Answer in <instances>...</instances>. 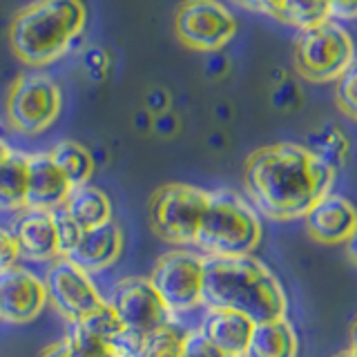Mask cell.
<instances>
[{"instance_id":"1","label":"cell","mask_w":357,"mask_h":357,"mask_svg":"<svg viewBox=\"0 0 357 357\" xmlns=\"http://www.w3.org/2000/svg\"><path fill=\"white\" fill-rule=\"evenodd\" d=\"M337 172L315 159L306 145L275 143L255 150L243 167V188L252 208L273 221L304 219L333 192Z\"/></svg>"},{"instance_id":"2","label":"cell","mask_w":357,"mask_h":357,"mask_svg":"<svg viewBox=\"0 0 357 357\" xmlns=\"http://www.w3.org/2000/svg\"><path fill=\"white\" fill-rule=\"evenodd\" d=\"M204 308L241 312L255 324L284 319L288 297L277 275L255 257H206Z\"/></svg>"},{"instance_id":"3","label":"cell","mask_w":357,"mask_h":357,"mask_svg":"<svg viewBox=\"0 0 357 357\" xmlns=\"http://www.w3.org/2000/svg\"><path fill=\"white\" fill-rule=\"evenodd\" d=\"M85 18L81 0H33L11 22V47L22 63L47 65L72 52L74 38L83 33Z\"/></svg>"},{"instance_id":"4","label":"cell","mask_w":357,"mask_h":357,"mask_svg":"<svg viewBox=\"0 0 357 357\" xmlns=\"http://www.w3.org/2000/svg\"><path fill=\"white\" fill-rule=\"evenodd\" d=\"M261 243L259 212L234 190H210L195 248L206 257H250Z\"/></svg>"},{"instance_id":"5","label":"cell","mask_w":357,"mask_h":357,"mask_svg":"<svg viewBox=\"0 0 357 357\" xmlns=\"http://www.w3.org/2000/svg\"><path fill=\"white\" fill-rule=\"evenodd\" d=\"M208 201L210 190L188 183H167L150 199V226L163 241H170L178 248L195 245Z\"/></svg>"},{"instance_id":"6","label":"cell","mask_w":357,"mask_h":357,"mask_svg":"<svg viewBox=\"0 0 357 357\" xmlns=\"http://www.w3.org/2000/svg\"><path fill=\"white\" fill-rule=\"evenodd\" d=\"M355 61V45L342 25L326 20L321 25L301 29L297 38V72L315 83H328L349 70Z\"/></svg>"},{"instance_id":"7","label":"cell","mask_w":357,"mask_h":357,"mask_svg":"<svg viewBox=\"0 0 357 357\" xmlns=\"http://www.w3.org/2000/svg\"><path fill=\"white\" fill-rule=\"evenodd\" d=\"M204 275L206 255L190 248H174L156 259L148 277L165 306L178 317L204 308Z\"/></svg>"},{"instance_id":"8","label":"cell","mask_w":357,"mask_h":357,"mask_svg":"<svg viewBox=\"0 0 357 357\" xmlns=\"http://www.w3.org/2000/svg\"><path fill=\"white\" fill-rule=\"evenodd\" d=\"M63 107L61 89L50 76L27 74L9 87L5 114L9 126L20 134H40L54 126Z\"/></svg>"},{"instance_id":"9","label":"cell","mask_w":357,"mask_h":357,"mask_svg":"<svg viewBox=\"0 0 357 357\" xmlns=\"http://www.w3.org/2000/svg\"><path fill=\"white\" fill-rule=\"evenodd\" d=\"M109 306L119 315L123 328L134 337H145L172 321H178L156 293L150 277H126L114 284L107 297Z\"/></svg>"},{"instance_id":"10","label":"cell","mask_w":357,"mask_h":357,"mask_svg":"<svg viewBox=\"0 0 357 357\" xmlns=\"http://www.w3.org/2000/svg\"><path fill=\"white\" fill-rule=\"evenodd\" d=\"M45 286L50 304L61 312L67 324L81 321L107 304V297L100 293L94 277L65 257L50 264L45 273Z\"/></svg>"},{"instance_id":"11","label":"cell","mask_w":357,"mask_h":357,"mask_svg":"<svg viewBox=\"0 0 357 357\" xmlns=\"http://www.w3.org/2000/svg\"><path fill=\"white\" fill-rule=\"evenodd\" d=\"M176 36L197 52H219L237 31V20L219 0H185L174 18Z\"/></svg>"},{"instance_id":"12","label":"cell","mask_w":357,"mask_h":357,"mask_svg":"<svg viewBox=\"0 0 357 357\" xmlns=\"http://www.w3.org/2000/svg\"><path fill=\"white\" fill-rule=\"evenodd\" d=\"M50 304L45 277L25 266L0 273V321L11 326L31 324Z\"/></svg>"},{"instance_id":"13","label":"cell","mask_w":357,"mask_h":357,"mask_svg":"<svg viewBox=\"0 0 357 357\" xmlns=\"http://www.w3.org/2000/svg\"><path fill=\"white\" fill-rule=\"evenodd\" d=\"M9 230L18 243L20 259L52 264L63 257L59 245V230H56V212L22 208L16 212Z\"/></svg>"},{"instance_id":"14","label":"cell","mask_w":357,"mask_h":357,"mask_svg":"<svg viewBox=\"0 0 357 357\" xmlns=\"http://www.w3.org/2000/svg\"><path fill=\"white\" fill-rule=\"evenodd\" d=\"M123 245H126V234H123L119 223L112 219L103 226L87 228L78 245L65 259L74 261L78 268H83L85 273L94 277L98 273H105L107 268L119 261V257L123 255Z\"/></svg>"},{"instance_id":"15","label":"cell","mask_w":357,"mask_h":357,"mask_svg":"<svg viewBox=\"0 0 357 357\" xmlns=\"http://www.w3.org/2000/svg\"><path fill=\"white\" fill-rule=\"evenodd\" d=\"M197 331L228 357H245L255 331V321L241 312L226 308H204Z\"/></svg>"},{"instance_id":"16","label":"cell","mask_w":357,"mask_h":357,"mask_svg":"<svg viewBox=\"0 0 357 357\" xmlns=\"http://www.w3.org/2000/svg\"><path fill=\"white\" fill-rule=\"evenodd\" d=\"M306 230L310 237L321 243H342L349 241L353 230L357 228V210L346 197L326 195L308 210L304 217Z\"/></svg>"},{"instance_id":"17","label":"cell","mask_w":357,"mask_h":357,"mask_svg":"<svg viewBox=\"0 0 357 357\" xmlns=\"http://www.w3.org/2000/svg\"><path fill=\"white\" fill-rule=\"evenodd\" d=\"M70 181L54 163L50 152L29 154V185H27V208L59 212L72 192Z\"/></svg>"},{"instance_id":"18","label":"cell","mask_w":357,"mask_h":357,"mask_svg":"<svg viewBox=\"0 0 357 357\" xmlns=\"http://www.w3.org/2000/svg\"><path fill=\"white\" fill-rule=\"evenodd\" d=\"M297 355H299V340L295 328L290 326V321L286 317L255 324L245 357H297Z\"/></svg>"},{"instance_id":"19","label":"cell","mask_w":357,"mask_h":357,"mask_svg":"<svg viewBox=\"0 0 357 357\" xmlns=\"http://www.w3.org/2000/svg\"><path fill=\"white\" fill-rule=\"evenodd\" d=\"M29 185V154L9 150L0 161V210L27 208Z\"/></svg>"},{"instance_id":"20","label":"cell","mask_w":357,"mask_h":357,"mask_svg":"<svg viewBox=\"0 0 357 357\" xmlns=\"http://www.w3.org/2000/svg\"><path fill=\"white\" fill-rule=\"evenodd\" d=\"M63 210L81 223L85 230L112 221V201L103 190L96 188L94 183L74 188L70 197H67Z\"/></svg>"},{"instance_id":"21","label":"cell","mask_w":357,"mask_h":357,"mask_svg":"<svg viewBox=\"0 0 357 357\" xmlns=\"http://www.w3.org/2000/svg\"><path fill=\"white\" fill-rule=\"evenodd\" d=\"M50 154L72 188H81V185L92 183L96 163L92 159V152H89L85 145L76 143V141H61L54 145Z\"/></svg>"},{"instance_id":"22","label":"cell","mask_w":357,"mask_h":357,"mask_svg":"<svg viewBox=\"0 0 357 357\" xmlns=\"http://www.w3.org/2000/svg\"><path fill=\"white\" fill-rule=\"evenodd\" d=\"M306 150L319 159L324 165H328L331 170L337 172L340 167L346 165L351 154V143L346 139V134L337 126H321L308 137Z\"/></svg>"},{"instance_id":"23","label":"cell","mask_w":357,"mask_h":357,"mask_svg":"<svg viewBox=\"0 0 357 357\" xmlns=\"http://www.w3.org/2000/svg\"><path fill=\"white\" fill-rule=\"evenodd\" d=\"M188 331L190 328H183L178 321L167 324V326L145 335L132 357H183Z\"/></svg>"},{"instance_id":"24","label":"cell","mask_w":357,"mask_h":357,"mask_svg":"<svg viewBox=\"0 0 357 357\" xmlns=\"http://www.w3.org/2000/svg\"><path fill=\"white\" fill-rule=\"evenodd\" d=\"M277 20L288 22L299 31L321 25V22L333 20L331 0H284Z\"/></svg>"},{"instance_id":"25","label":"cell","mask_w":357,"mask_h":357,"mask_svg":"<svg viewBox=\"0 0 357 357\" xmlns=\"http://www.w3.org/2000/svg\"><path fill=\"white\" fill-rule=\"evenodd\" d=\"M72 351V357H114V349L105 340L96 337L94 333H89L81 321H70L67 331L63 335Z\"/></svg>"},{"instance_id":"26","label":"cell","mask_w":357,"mask_h":357,"mask_svg":"<svg viewBox=\"0 0 357 357\" xmlns=\"http://www.w3.org/2000/svg\"><path fill=\"white\" fill-rule=\"evenodd\" d=\"M335 100H337L340 109L346 116L357 121V56L353 65L337 78V87H335Z\"/></svg>"},{"instance_id":"27","label":"cell","mask_w":357,"mask_h":357,"mask_svg":"<svg viewBox=\"0 0 357 357\" xmlns=\"http://www.w3.org/2000/svg\"><path fill=\"white\" fill-rule=\"evenodd\" d=\"M56 230H59V245H61L63 257H67L76 248L78 241H81V237H83V232H85V228L81 226V223H78L74 217L67 215L65 210L56 212Z\"/></svg>"},{"instance_id":"28","label":"cell","mask_w":357,"mask_h":357,"mask_svg":"<svg viewBox=\"0 0 357 357\" xmlns=\"http://www.w3.org/2000/svg\"><path fill=\"white\" fill-rule=\"evenodd\" d=\"M81 63L85 67L87 76L98 83V81H103L107 74L109 56L103 47H98V45H89V47L81 50Z\"/></svg>"},{"instance_id":"29","label":"cell","mask_w":357,"mask_h":357,"mask_svg":"<svg viewBox=\"0 0 357 357\" xmlns=\"http://www.w3.org/2000/svg\"><path fill=\"white\" fill-rule=\"evenodd\" d=\"M20 264V250H18V243L14 239V234L7 226L0 223V273L9 271Z\"/></svg>"},{"instance_id":"30","label":"cell","mask_w":357,"mask_h":357,"mask_svg":"<svg viewBox=\"0 0 357 357\" xmlns=\"http://www.w3.org/2000/svg\"><path fill=\"white\" fill-rule=\"evenodd\" d=\"M183 357H228V355H223L221 351H217L215 346H212L197 328H190L188 337H185Z\"/></svg>"},{"instance_id":"31","label":"cell","mask_w":357,"mask_h":357,"mask_svg":"<svg viewBox=\"0 0 357 357\" xmlns=\"http://www.w3.org/2000/svg\"><path fill=\"white\" fill-rule=\"evenodd\" d=\"M145 109L150 112L152 116H159L163 112L170 109V94L163 87H152L148 94H145Z\"/></svg>"},{"instance_id":"32","label":"cell","mask_w":357,"mask_h":357,"mask_svg":"<svg viewBox=\"0 0 357 357\" xmlns=\"http://www.w3.org/2000/svg\"><path fill=\"white\" fill-rule=\"evenodd\" d=\"M152 130H154V134H159V137L170 139L178 132V116L174 114L172 109H167V112H163V114L154 116Z\"/></svg>"},{"instance_id":"33","label":"cell","mask_w":357,"mask_h":357,"mask_svg":"<svg viewBox=\"0 0 357 357\" xmlns=\"http://www.w3.org/2000/svg\"><path fill=\"white\" fill-rule=\"evenodd\" d=\"M273 100H275V105H277V107L290 109L295 103H299V89H297L293 83H290V81H284L282 85H279V87L275 89Z\"/></svg>"},{"instance_id":"34","label":"cell","mask_w":357,"mask_h":357,"mask_svg":"<svg viewBox=\"0 0 357 357\" xmlns=\"http://www.w3.org/2000/svg\"><path fill=\"white\" fill-rule=\"evenodd\" d=\"M331 16L357 20V0H331Z\"/></svg>"},{"instance_id":"35","label":"cell","mask_w":357,"mask_h":357,"mask_svg":"<svg viewBox=\"0 0 357 357\" xmlns=\"http://www.w3.org/2000/svg\"><path fill=\"white\" fill-rule=\"evenodd\" d=\"M239 3L255 9V11H261V14L273 16L277 20L279 18V9H282L284 0H239Z\"/></svg>"},{"instance_id":"36","label":"cell","mask_w":357,"mask_h":357,"mask_svg":"<svg viewBox=\"0 0 357 357\" xmlns=\"http://www.w3.org/2000/svg\"><path fill=\"white\" fill-rule=\"evenodd\" d=\"M40 357H72V351L65 340H59V342H52L50 346H45Z\"/></svg>"},{"instance_id":"37","label":"cell","mask_w":357,"mask_h":357,"mask_svg":"<svg viewBox=\"0 0 357 357\" xmlns=\"http://www.w3.org/2000/svg\"><path fill=\"white\" fill-rule=\"evenodd\" d=\"M134 128H137L139 132H150L152 130V123H154V116L150 114L148 109H141V112H137L134 114Z\"/></svg>"},{"instance_id":"38","label":"cell","mask_w":357,"mask_h":357,"mask_svg":"<svg viewBox=\"0 0 357 357\" xmlns=\"http://www.w3.org/2000/svg\"><path fill=\"white\" fill-rule=\"evenodd\" d=\"M223 67H226V61H223L221 56H215V52H212V56H210L208 63H206L208 74L217 76V74H221V72H223Z\"/></svg>"},{"instance_id":"39","label":"cell","mask_w":357,"mask_h":357,"mask_svg":"<svg viewBox=\"0 0 357 357\" xmlns=\"http://www.w3.org/2000/svg\"><path fill=\"white\" fill-rule=\"evenodd\" d=\"M346 245H349V255H351V259L357 264V228L353 230V234L349 237V241H346Z\"/></svg>"},{"instance_id":"40","label":"cell","mask_w":357,"mask_h":357,"mask_svg":"<svg viewBox=\"0 0 357 357\" xmlns=\"http://www.w3.org/2000/svg\"><path fill=\"white\" fill-rule=\"evenodd\" d=\"M351 351L357 353V317H355L353 328H351Z\"/></svg>"},{"instance_id":"41","label":"cell","mask_w":357,"mask_h":357,"mask_svg":"<svg viewBox=\"0 0 357 357\" xmlns=\"http://www.w3.org/2000/svg\"><path fill=\"white\" fill-rule=\"evenodd\" d=\"M335 357H357V353H353V351L349 349V351H342V353H337Z\"/></svg>"},{"instance_id":"42","label":"cell","mask_w":357,"mask_h":357,"mask_svg":"<svg viewBox=\"0 0 357 357\" xmlns=\"http://www.w3.org/2000/svg\"><path fill=\"white\" fill-rule=\"evenodd\" d=\"M5 150H9V145L3 139H0V152H5Z\"/></svg>"},{"instance_id":"43","label":"cell","mask_w":357,"mask_h":357,"mask_svg":"<svg viewBox=\"0 0 357 357\" xmlns=\"http://www.w3.org/2000/svg\"><path fill=\"white\" fill-rule=\"evenodd\" d=\"M9 150H11V148H9ZM9 150H5V152H0V161H3V159H5V156H7V152H9Z\"/></svg>"},{"instance_id":"44","label":"cell","mask_w":357,"mask_h":357,"mask_svg":"<svg viewBox=\"0 0 357 357\" xmlns=\"http://www.w3.org/2000/svg\"><path fill=\"white\" fill-rule=\"evenodd\" d=\"M114 357H121V355H114Z\"/></svg>"}]
</instances>
